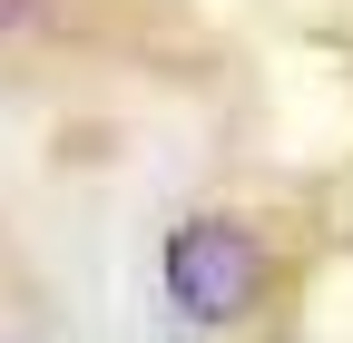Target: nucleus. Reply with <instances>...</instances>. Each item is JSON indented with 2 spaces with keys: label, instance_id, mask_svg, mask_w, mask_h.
Segmentation results:
<instances>
[{
  "label": "nucleus",
  "instance_id": "obj_1",
  "mask_svg": "<svg viewBox=\"0 0 353 343\" xmlns=\"http://www.w3.org/2000/svg\"><path fill=\"white\" fill-rule=\"evenodd\" d=\"M167 304L187 324H245L265 304V245L236 226V216H187L167 236Z\"/></svg>",
  "mask_w": 353,
  "mask_h": 343
},
{
  "label": "nucleus",
  "instance_id": "obj_2",
  "mask_svg": "<svg viewBox=\"0 0 353 343\" xmlns=\"http://www.w3.org/2000/svg\"><path fill=\"white\" fill-rule=\"evenodd\" d=\"M10 20H20V0H0V30H10Z\"/></svg>",
  "mask_w": 353,
  "mask_h": 343
}]
</instances>
